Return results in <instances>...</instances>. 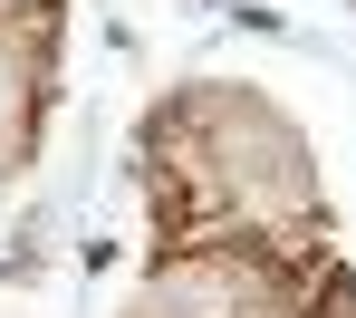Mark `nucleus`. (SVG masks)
<instances>
[{
	"instance_id": "f257e3e1",
	"label": "nucleus",
	"mask_w": 356,
	"mask_h": 318,
	"mask_svg": "<svg viewBox=\"0 0 356 318\" xmlns=\"http://www.w3.org/2000/svg\"><path fill=\"white\" fill-rule=\"evenodd\" d=\"M58 97V10L39 19H0V193L39 164V116Z\"/></svg>"
}]
</instances>
